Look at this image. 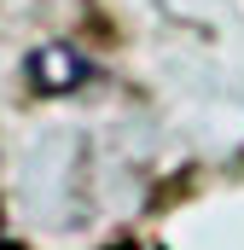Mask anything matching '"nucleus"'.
<instances>
[{
	"label": "nucleus",
	"instance_id": "obj_1",
	"mask_svg": "<svg viewBox=\"0 0 244 250\" xmlns=\"http://www.w3.org/2000/svg\"><path fill=\"white\" fill-rule=\"evenodd\" d=\"M87 76H93V64L81 59L76 47H64V41H47V47H35V53H29V87H35V93H47V99L76 93Z\"/></svg>",
	"mask_w": 244,
	"mask_h": 250
}]
</instances>
